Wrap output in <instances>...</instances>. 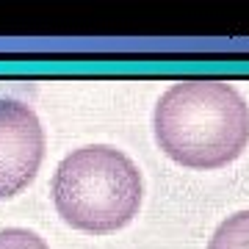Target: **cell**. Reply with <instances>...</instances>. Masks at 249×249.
<instances>
[{
    "label": "cell",
    "instance_id": "6da1fadb",
    "mask_svg": "<svg viewBox=\"0 0 249 249\" xmlns=\"http://www.w3.org/2000/svg\"><path fill=\"white\" fill-rule=\"evenodd\" d=\"M155 142L175 163L188 169H219L249 144V106L230 80L186 78L160 94Z\"/></svg>",
    "mask_w": 249,
    "mask_h": 249
},
{
    "label": "cell",
    "instance_id": "7a4b0ae2",
    "mask_svg": "<svg viewBox=\"0 0 249 249\" xmlns=\"http://www.w3.org/2000/svg\"><path fill=\"white\" fill-rule=\"evenodd\" d=\"M142 172L111 144L72 150L53 175V202L67 224L83 232H114L142 208Z\"/></svg>",
    "mask_w": 249,
    "mask_h": 249
},
{
    "label": "cell",
    "instance_id": "3957f363",
    "mask_svg": "<svg viewBox=\"0 0 249 249\" xmlns=\"http://www.w3.org/2000/svg\"><path fill=\"white\" fill-rule=\"evenodd\" d=\"M45 158V127L22 100L0 97V199L34 183Z\"/></svg>",
    "mask_w": 249,
    "mask_h": 249
},
{
    "label": "cell",
    "instance_id": "277c9868",
    "mask_svg": "<svg viewBox=\"0 0 249 249\" xmlns=\"http://www.w3.org/2000/svg\"><path fill=\"white\" fill-rule=\"evenodd\" d=\"M208 249H249V211L227 216L213 230Z\"/></svg>",
    "mask_w": 249,
    "mask_h": 249
},
{
    "label": "cell",
    "instance_id": "5b68a950",
    "mask_svg": "<svg viewBox=\"0 0 249 249\" xmlns=\"http://www.w3.org/2000/svg\"><path fill=\"white\" fill-rule=\"evenodd\" d=\"M0 249H50L39 232L28 227H3L0 230Z\"/></svg>",
    "mask_w": 249,
    "mask_h": 249
}]
</instances>
